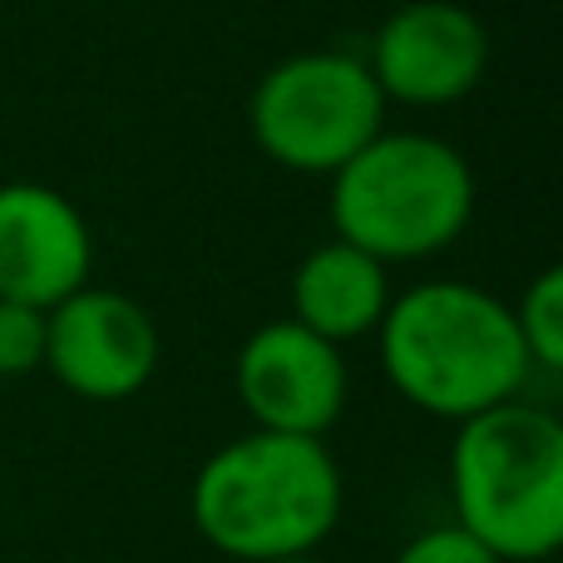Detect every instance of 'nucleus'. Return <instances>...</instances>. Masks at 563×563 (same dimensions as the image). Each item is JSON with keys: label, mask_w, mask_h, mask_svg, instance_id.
<instances>
[{"label": "nucleus", "mask_w": 563, "mask_h": 563, "mask_svg": "<svg viewBox=\"0 0 563 563\" xmlns=\"http://www.w3.org/2000/svg\"><path fill=\"white\" fill-rule=\"evenodd\" d=\"M376 336L390 386L455 426L515 400L529 380L515 311L475 282H420L390 301Z\"/></svg>", "instance_id": "f257e3e1"}, {"label": "nucleus", "mask_w": 563, "mask_h": 563, "mask_svg": "<svg viewBox=\"0 0 563 563\" xmlns=\"http://www.w3.org/2000/svg\"><path fill=\"white\" fill-rule=\"evenodd\" d=\"M194 529L238 563L311 554L341 519V470L327 440L253 430L198 470L188 495Z\"/></svg>", "instance_id": "f03ea898"}, {"label": "nucleus", "mask_w": 563, "mask_h": 563, "mask_svg": "<svg viewBox=\"0 0 563 563\" xmlns=\"http://www.w3.org/2000/svg\"><path fill=\"white\" fill-rule=\"evenodd\" d=\"M455 525L499 563H539L563 539V426L554 410L505 400L460 420L450 445Z\"/></svg>", "instance_id": "7ed1b4c3"}, {"label": "nucleus", "mask_w": 563, "mask_h": 563, "mask_svg": "<svg viewBox=\"0 0 563 563\" xmlns=\"http://www.w3.org/2000/svg\"><path fill=\"white\" fill-rule=\"evenodd\" d=\"M475 213V174L465 154L435 134H386L331 174L336 238L376 263H420L465 233Z\"/></svg>", "instance_id": "20e7f679"}, {"label": "nucleus", "mask_w": 563, "mask_h": 563, "mask_svg": "<svg viewBox=\"0 0 563 563\" xmlns=\"http://www.w3.org/2000/svg\"><path fill=\"white\" fill-rule=\"evenodd\" d=\"M253 139L291 174L331 178L386 124V95L351 49H307L273 65L247 99Z\"/></svg>", "instance_id": "39448f33"}, {"label": "nucleus", "mask_w": 563, "mask_h": 563, "mask_svg": "<svg viewBox=\"0 0 563 563\" xmlns=\"http://www.w3.org/2000/svg\"><path fill=\"white\" fill-rule=\"evenodd\" d=\"M366 69L396 104L440 109L465 99L489 69V30L470 5L416 0L386 15L371 40Z\"/></svg>", "instance_id": "423d86ee"}, {"label": "nucleus", "mask_w": 563, "mask_h": 563, "mask_svg": "<svg viewBox=\"0 0 563 563\" xmlns=\"http://www.w3.org/2000/svg\"><path fill=\"white\" fill-rule=\"evenodd\" d=\"M45 366L85 400H129L158 366V327L134 297L85 282L49 307Z\"/></svg>", "instance_id": "0eeeda50"}, {"label": "nucleus", "mask_w": 563, "mask_h": 563, "mask_svg": "<svg viewBox=\"0 0 563 563\" xmlns=\"http://www.w3.org/2000/svg\"><path fill=\"white\" fill-rule=\"evenodd\" d=\"M238 400L257 430L321 440L346 410L341 346L301 321H267L238 351Z\"/></svg>", "instance_id": "6e6552de"}, {"label": "nucleus", "mask_w": 563, "mask_h": 563, "mask_svg": "<svg viewBox=\"0 0 563 563\" xmlns=\"http://www.w3.org/2000/svg\"><path fill=\"white\" fill-rule=\"evenodd\" d=\"M95 267L89 223L65 194L45 184H0V297L59 307Z\"/></svg>", "instance_id": "1a4fd4ad"}, {"label": "nucleus", "mask_w": 563, "mask_h": 563, "mask_svg": "<svg viewBox=\"0 0 563 563\" xmlns=\"http://www.w3.org/2000/svg\"><path fill=\"white\" fill-rule=\"evenodd\" d=\"M386 307V263H376L371 253L341 243V238L311 247L291 277V321H301L307 331L336 341V346L376 331Z\"/></svg>", "instance_id": "9d476101"}, {"label": "nucleus", "mask_w": 563, "mask_h": 563, "mask_svg": "<svg viewBox=\"0 0 563 563\" xmlns=\"http://www.w3.org/2000/svg\"><path fill=\"white\" fill-rule=\"evenodd\" d=\"M515 311L519 341L529 351V366L559 371L563 366V267H544L534 282L525 287Z\"/></svg>", "instance_id": "9b49d317"}, {"label": "nucleus", "mask_w": 563, "mask_h": 563, "mask_svg": "<svg viewBox=\"0 0 563 563\" xmlns=\"http://www.w3.org/2000/svg\"><path fill=\"white\" fill-rule=\"evenodd\" d=\"M45 336H49V311L0 297V380L30 376V371L45 366Z\"/></svg>", "instance_id": "f8f14e48"}, {"label": "nucleus", "mask_w": 563, "mask_h": 563, "mask_svg": "<svg viewBox=\"0 0 563 563\" xmlns=\"http://www.w3.org/2000/svg\"><path fill=\"white\" fill-rule=\"evenodd\" d=\"M396 563H499V559L489 554L470 529L440 525V529H426V534L410 539V544L396 554Z\"/></svg>", "instance_id": "ddd939ff"}, {"label": "nucleus", "mask_w": 563, "mask_h": 563, "mask_svg": "<svg viewBox=\"0 0 563 563\" xmlns=\"http://www.w3.org/2000/svg\"><path fill=\"white\" fill-rule=\"evenodd\" d=\"M273 563H317L311 554H297V559H273Z\"/></svg>", "instance_id": "4468645a"}]
</instances>
